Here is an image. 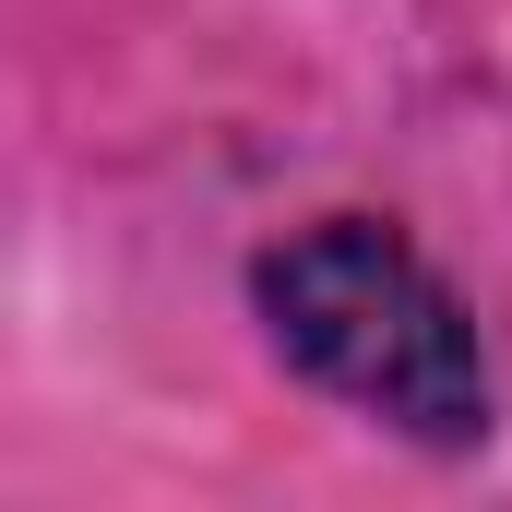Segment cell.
<instances>
[{"mask_svg":"<svg viewBox=\"0 0 512 512\" xmlns=\"http://www.w3.org/2000/svg\"><path fill=\"white\" fill-rule=\"evenodd\" d=\"M251 310L298 382L382 417L393 441H429V453H477L489 441V405H501L489 393V346H477L465 298L429 274V251L405 227L322 215V227L274 239L251 262Z\"/></svg>","mask_w":512,"mask_h":512,"instance_id":"1","label":"cell"}]
</instances>
